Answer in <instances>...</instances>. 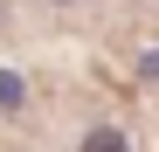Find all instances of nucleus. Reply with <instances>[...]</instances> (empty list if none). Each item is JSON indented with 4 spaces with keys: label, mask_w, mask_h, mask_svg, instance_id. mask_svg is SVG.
I'll use <instances>...</instances> for the list:
<instances>
[{
    "label": "nucleus",
    "mask_w": 159,
    "mask_h": 152,
    "mask_svg": "<svg viewBox=\"0 0 159 152\" xmlns=\"http://www.w3.org/2000/svg\"><path fill=\"white\" fill-rule=\"evenodd\" d=\"M83 152H131V145H125V132H111V124H97V132L83 138Z\"/></svg>",
    "instance_id": "f257e3e1"
},
{
    "label": "nucleus",
    "mask_w": 159,
    "mask_h": 152,
    "mask_svg": "<svg viewBox=\"0 0 159 152\" xmlns=\"http://www.w3.org/2000/svg\"><path fill=\"white\" fill-rule=\"evenodd\" d=\"M0 104H21V76H7V69H0Z\"/></svg>",
    "instance_id": "f03ea898"
}]
</instances>
